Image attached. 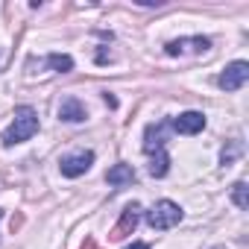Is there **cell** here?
Segmentation results:
<instances>
[{
	"label": "cell",
	"mask_w": 249,
	"mask_h": 249,
	"mask_svg": "<svg viewBox=\"0 0 249 249\" xmlns=\"http://www.w3.org/2000/svg\"><path fill=\"white\" fill-rule=\"evenodd\" d=\"M36 132H38V111H36L33 106H18V108H15L12 126L3 132V144H6V147L24 144V141H30Z\"/></svg>",
	"instance_id": "6da1fadb"
},
{
	"label": "cell",
	"mask_w": 249,
	"mask_h": 249,
	"mask_svg": "<svg viewBox=\"0 0 249 249\" xmlns=\"http://www.w3.org/2000/svg\"><path fill=\"white\" fill-rule=\"evenodd\" d=\"M176 223H182V208L170 199H161L156 202L150 211H147V226L156 229V231H164V229H173Z\"/></svg>",
	"instance_id": "7a4b0ae2"
},
{
	"label": "cell",
	"mask_w": 249,
	"mask_h": 249,
	"mask_svg": "<svg viewBox=\"0 0 249 249\" xmlns=\"http://www.w3.org/2000/svg\"><path fill=\"white\" fill-rule=\"evenodd\" d=\"M138 223H141V205H138V202H129L126 208H123L117 226L108 231V240H123L126 234H132V231L138 229Z\"/></svg>",
	"instance_id": "3957f363"
},
{
	"label": "cell",
	"mask_w": 249,
	"mask_h": 249,
	"mask_svg": "<svg viewBox=\"0 0 249 249\" xmlns=\"http://www.w3.org/2000/svg\"><path fill=\"white\" fill-rule=\"evenodd\" d=\"M91 164H94V153H91V150H82V153L65 156V159L59 161V170H62V176H68V179H76V176H82V173H85Z\"/></svg>",
	"instance_id": "277c9868"
},
{
	"label": "cell",
	"mask_w": 249,
	"mask_h": 249,
	"mask_svg": "<svg viewBox=\"0 0 249 249\" xmlns=\"http://www.w3.org/2000/svg\"><path fill=\"white\" fill-rule=\"evenodd\" d=\"M246 79H249V65H246V62H231V65L220 73L217 85H220L223 91H237Z\"/></svg>",
	"instance_id": "5b68a950"
},
{
	"label": "cell",
	"mask_w": 249,
	"mask_h": 249,
	"mask_svg": "<svg viewBox=\"0 0 249 249\" xmlns=\"http://www.w3.org/2000/svg\"><path fill=\"white\" fill-rule=\"evenodd\" d=\"M167 129H170V123L161 120V123H150L147 132H144V153L153 156V153H161L164 144H167Z\"/></svg>",
	"instance_id": "8992f818"
},
{
	"label": "cell",
	"mask_w": 249,
	"mask_h": 249,
	"mask_svg": "<svg viewBox=\"0 0 249 249\" xmlns=\"http://www.w3.org/2000/svg\"><path fill=\"white\" fill-rule=\"evenodd\" d=\"M170 129H176L182 135H196L205 129V114L202 111H182L179 117L170 120Z\"/></svg>",
	"instance_id": "52a82bcc"
},
{
	"label": "cell",
	"mask_w": 249,
	"mask_h": 249,
	"mask_svg": "<svg viewBox=\"0 0 249 249\" xmlns=\"http://www.w3.org/2000/svg\"><path fill=\"white\" fill-rule=\"evenodd\" d=\"M211 47V41L205 36H194V38H176V41H167L164 44V53L167 56H182V53H205Z\"/></svg>",
	"instance_id": "ba28073f"
},
{
	"label": "cell",
	"mask_w": 249,
	"mask_h": 249,
	"mask_svg": "<svg viewBox=\"0 0 249 249\" xmlns=\"http://www.w3.org/2000/svg\"><path fill=\"white\" fill-rule=\"evenodd\" d=\"M85 117H88V111H85V106H82L76 97H65V100H62V106H59V120L79 123V120H85Z\"/></svg>",
	"instance_id": "9c48e42d"
},
{
	"label": "cell",
	"mask_w": 249,
	"mask_h": 249,
	"mask_svg": "<svg viewBox=\"0 0 249 249\" xmlns=\"http://www.w3.org/2000/svg\"><path fill=\"white\" fill-rule=\"evenodd\" d=\"M106 182L114 185V188H120V185H132V182H135V170H132V164H114V167L106 173Z\"/></svg>",
	"instance_id": "30bf717a"
},
{
	"label": "cell",
	"mask_w": 249,
	"mask_h": 249,
	"mask_svg": "<svg viewBox=\"0 0 249 249\" xmlns=\"http://www.w3.org/2000/svg\"><path fill=\"white\" fill-rule=\"evenodd\" d=\"M167 170H170V156H167V150L153 153V156H150V176L161 179V176H167Z\"/></svg>",
	"instance_id": "8fae6325"
},
{
	"label": "cell",
	"mask_w": 249,
	"mask_h": 249,
	"mask_svg": "<svg viewBox=\"0 0 249 249\" xmlns=\"http://www.w3.org/2000/svg\"><path fill=\"white\" fill-rule=\"evenodd\" d=\"M47 68H53L59 73H68V71H73V59L65 56V53H50L47 56Z\"/></svg>",
	"instance_id": "7c38bea8"
},
{
	"label": "cell",
	"mask_w": 249,
	"mask_h": 249,
	"mask_svg": "<svg viewBox=\"0 0 249 249\" xmlns=\"http://www.w3.org/2000/svg\"><path fill=\"white\" fill-rule=\"evenodd\" d=\"M231 199H234L237 208H249V188H246V182H234V188H231Z\"/></svg>",
	"instance_id": "4fadbf2b"
},
{
	"label": "cell",
	"mask_w": 249,
	"mask_h": 249,
	"mask_svg": "<svg viewBox=\"0 0 249 249\" xmlns=\"http://www.w3.org/2000/svg\"><path fill=\"white\" fill-rule=\"evenodd\" d=\"M240 153H243V144L240 141H229V147H223V153H220V164H231Z\"/></svg>",
	"instance_id": "5bb4252c"
},
{
	"label": "cell",
	"mask_w": 249,
	"mask_h": 249,
	"mask_svg": "<svg viewBox=\"0 0 249 249\" xmlns=\"http://www.w3.org/2000/svg\"><path fill=\"white\" fill-rule=\"evenodd\" d=\"M21 226H24V214H15V217L9 220V229H12V234H15V231H18Z\"/></svg>",
	"instance_id": "9a60e30c"
},
{
	"label": "cell",
	"mask_w": 249,
	"mask_h": 249,
	"mask_svg": "<svg viewBox=\"0 0 249 249\" xmlns=\"http://www.w3.org/2000/svg\"><path fill=\"white\" fill-rule=\"evenodd\" d=\"M138 6H161V0H138Z\"/></svg>",
	"instance_id": "2e32d148"
},
{
	"label": "cell",
	"mask_w": 249,
	"mask_h": 249,
	"mask_svg": "<svg viewBox=\"0 0 249 249\" xmlns=\"http://www.w3.org/2000/svg\"><path fill=\"white\" fill-rule=\"evenodd\" d=\"M103 100H106V103H108V108H117V100H114V97H111V94H103Z\"/></svg>",
	"instance_id": "e0dca14e"
},
{
	"label": "cell",
	"mask_w": 249,
	"mask_h": 249,
	"mask_svg": "<svg viewBox=\"0 0 249 249\" xmlns=\"http://www.w3.org/2000/svg\"><path fill=\"white\" fill-rule=\"evenodd\" d=\"M82 249H97V240H94V237H85V243H82Z\"/></svg>",
	"instance_id": "ac0fdd59"
},
{
	"label": "cell",
	"mask_w": 249,
	"mask_h": 249,
	"mask_svg": "<svg viewBox=\"0 0 249 249\" xmlns=\"http://www.w3.org/2000/svg\"><path fill=\"white\" fill-rule=\"evenodd\" d=\"M126 249H150L147 243H132V246H126Z\"/></svg>",
	"instance_id": "d6986e66"
},
{
	"label": "cell",
	"mask_w": 249,
	"mask_h": 249,
	"mask_svg": "<svg viewBox=\"0 0 249 249\" xmlns=\"http://www.w3.org/2000/svg\"><path fill=\"white\" fill-rule=\"evenodd\" d=\"M0 217H3V211H0Z\"/></svg>",
	"instance_id": "ffe728a7"
}]
</instances>
